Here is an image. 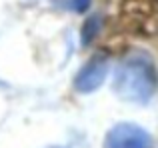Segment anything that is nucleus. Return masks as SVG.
I'll use <instances>...</instances> for the list:
<instances>
[{
  "label": "nucleus",
  "instance_id": "f03ea898",
  "mask_svg": "<svg viewBox=\"0 0 158 148\" xmlns=\"http://www.w3.org/2000/svg\"><path fill=\"white\" fill-rule=\"evenodd\" d=\"M104 148H154L150 132L132 122H120L108 130Z\"/></svg>",
  "mask_w": 158,
  "mask_h": 148
},
{
  "label": "nucleus",
  "instance_id": "20e7f679",
  "mask_svg": "<svg viewBox=\"0 0 158 148\" xmlns=\"http://www.w3.org/2000/svg\"><path fill=\"white\" fill-rule=\"evenodd\" d=\"M54 2H56L60 8H64V10L78 12V14L86 12L88 6H90V0H54Z\"/></svg>",
  "mask_w": 158,
  "mask_h": 148
},
{
  "label": "nucleus",
  "instance_id": "7ed1b4c3",
  "mask_svg": "<svg viewBox=\"0 0 158 148\" xmlns=\"http://www.w3.org/2000/svg\"><path fill=\"white\" fill-rule=\"evenodd\" d=\"M106 74H108V58L104 54H96L80 68V72L76 74V80H74V86L78 92L90 94L102 86Z\"/></svg>",
  "mask_w": 158,
  "mask_h": 148
},
{
  "label": "nucleus",
  "instance_id": "f257e3e1",
  "mask_svg": "<svg viewBox=\"0 0 158 148\" xmlns=\"http://www.w3.org/2000/svg\"><path fill=\"white\" fill-rule=\"evenodd\" d=\"M158 88L156 64L146 52L128 54L116 66L114 90L122 100L134 104H146L152 100Z\"/></svg>",
  "mask_w": 158,
  "mask_h": 148
},
{
  "label": "nucleus",
  "instance_id": "39448f33",
  "mask_svg": "<svg viewBox=\"0 0 158 148\" xmlns=\"http://www.w3.org/2000/svg\"><path fill=\"white\" fill-rule=\"evenodd\" d=\"M96 30H98V20L96 18H92L88 24L84 26V32H82V42H90V40L94 38V34H96Z\"/></svg>",
  "mask_w": 158,
  "mask_h": 148
}]
</instances>
